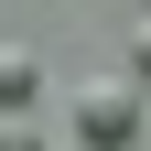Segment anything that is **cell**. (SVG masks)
<instances>
[{
    "label": "cell",
    "mask_w": 151,
    "mask_h": 151,
    "mask_svg": "<svg viewBox=\"0 0 151 151\" xmlns=\"http://www.w3.org/2000/svg\"><path fill=\"white\" fill-rule=\"evenodd\" d=\"M32 76H43V65H32L22 43H0V108H22V97H32Z\"/></svg>",
    "instance_id": "cell-2"
},
{
    "label": "cell",
    "mask_w": 151,
    "mask_h": 151,
    "mask_svg": "<svg viewBox=\"0 0 151 151\" xmlns=\"http://www.w3.org/2000/svg\"><path fill=\"white\" fill-rule=\"evenodd\" d=\"M129 76H140V86H151V22L129 32Z\"/></svg>",
    "instance_id": "cell-4"
},
{
    "label": "cell",
    "mask_w": 151,
    "mask_h": 151,
    "mask_svg": "<svg viewBox=\"0 0 151 151\" xmlns=\"http://www.w3.org/2000/svg\"><path fill=\"white\" fill-rule=\"evenodd\" d=\"M76 140L86 151H129L140 140V76H86L76 86Z\"/></svg>",
    "instance_id": "cell-1"
},
{
    "label": "cell",
    "mask_w": 151,
    "mask_h": 151,
    "mask_svg": "<svg viewBox=\"0 0 151 151\" xmlns=\"http://www.w3.org/2000/svg\"><path fill=\"white\" fill-rule=\"evenodd\" d=\"M0 151H43V129L32 119H0Z\"/></svg>",
    "instance_id": "cell-3"
}]
</instances>
